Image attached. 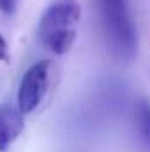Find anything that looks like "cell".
Instances as JSON below:
<instances>
[{
	"instance_id": "1",
	"label": "cell",
	"mask_w": 150,
	"mask_h": 152,
	"mask_svg": "<svg viewBox=\"0 0 150 152\" xmlns=\"http://www.w3.org/2000/svg\"><path fill=\"white\" fill-rule=\"evenodd\" d=\"M104 39L115 57L131 60L138 50L136 25L129 0H94Z\"/></svg>"
},
{
	"instance_id": "2",
	"label": "cell",
	"mask_w": 150,
	"mask_h": 152,
	"mask_svg": "<svg viewBox=\"0 0 150 152\" xmlns=\"http://www.w3.org/2000/svg\"><path fill=\"white\" fill-rule=\"evenodd\" d=\"M79 18L81 7L76 0H53L39 20L41 44L55 55H66L74 44Z\"/></svg>"
},
{
	"instance_id": "3",
	"label": "cell",
	"mask_w": 150,
	"mask_h": 152,
	"mask_svg": "<svg viewBox=\"0 0 150 152\" xmlns=\"http://www.w3.org/2000/svg\"><path fill=\"white\" fill-rule=\"evenodd\" d=\"M51 73H53L51 60H39L27 69L18 87V104H16L23 115L32 113L42 103L51 87Z\"/></svg>"
},
{
	"instance_id": "4",
	"label": "cell",
	"mask_w": 150,
	"mask_h": 152,
	"mask_svg": "<svg viewBox=\"0 0 150 152\" xmlns=\"http://www.w3.org/2000/svg\"><path fill=\"white\" fill-rule=\"evenodd\" d=\"M25 129V115L18 106L0 104V152H7Z\"/></svg>"
},
{
	"instance_id": "5",
	"label": "cell",
	"mask_w": 150,
	"mask_h": 152,
	"mask_svg": "<svg viewBox=\"0 0 150 152\" xmlns=\"http://www.w3.org/2000/svg\"><path fill=\"white\" fill-rule=\"evenodd\" d=\"M134 120L140 133V138L150 149V101L145 97H140L134 104Z\"/></svg>"
},
{
	"instance_id": "6",
	"label": "cell",
	"mask_w": 150,
	"mask_h": 152,
	"mask_svg": "<svg viewBox=\"0 0 150 152\" xmlns=\"http://www.w3.org/2000/svg\"><path fill=\"white\" fill-rule=\"evenodd\" d=\"M14 7H16V2L14 0H0V12L12 14L14 12Z\"/></svg>"
},
{
	"instance_id": "7",
	"label": "cell",
	"mask_w": 150,
	"mask_h": 152,
	"mask_svg": "<svg viewBox=\"0 0 150 152\" xmlns=\"http://www.w3.org/2000/svg\"><path fill=\"white\" fill-rule=\"evenodd\" d=\"M7 58H9V48H7L5 39L0 36V62H5Z\"/></svg>"
}]
</instances>
